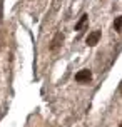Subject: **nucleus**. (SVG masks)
Here are the masks:
<instances>
[{"instance_id": "f257e3e1", "label": "nucleus", "mask_w": 122, "mask_h": 127, "mask_svg": "<svg viewBox=\"0 0 122 127\" xmlns=\"http://www.w3.org/2000/svg\"><path fill=\"white\" fill-rule=\"evenodd\" d=\"M100 30H94V32H90L89 35H87V45L89 47H94V45L99 44V40H100Z\"/></svg>"}, {"instance_id": "f03ea898", "label": "nucleus", "mask_w": 122, "mask_h": 127, "mask_svg": "<svg viewBox=\"0 0 122 127\" xmlns=\"http://www.w3.org/2000/svg\"><path fill=\"white\" fill-rule=\"evenodd\" d=\"M90 79H92V74H90L89 69H82L80 72L75 74V80L77 82H89Z\"/></svg>"}, {"instance_id": "7ed1b4c3", "label": "nucleus", "mask_w": 122, "mask_h": 127, "mask_svg": "<svg viewBox=\"0 0 122 127\" xmlns=\"http://www.w3.org/2000/svg\"><path fill=\"white\" fill-rule=\"evenodd\" d=\"M62 42H64V33L62 32H59L57 35L54 37V40H52V45H50V50H57L59 47L62 45Z\"/></svg>"}, {"instance_id": "20e7f679", "label": "nucleus", "mask_w": 122, "mask_h": 127, "mask_svg": "<svg viewBox=\"0 0 122 127\" xmlns=\"http://www.w3.org/2000/svg\"><path fill=\"white\" fill-rule=\"evenodd\" d=\"M87 20H89V15L84 13L82 17H80V20L77 22V25H75V30H82L84 27H85V24H87Z\"/></svg>"}, {"instance_id": "39448f33", "label": "nucleus", "mask_w": 122, "mask_h": 127, "mask_svg": "<svg viewBox=\"0 0 122 127\" xmlns=\"http://www.w3.org/2000/svg\"><path fill=\"white\" fill-rule=\"evenodd\" d=\"M114 30L119 32V33L122 32V15L116 17V20H114Z\"/></svg>"}, {"instance_id": "423d86ee", "label": "nucleus", "mask_w": 122, "mask_h": 127, "mask_svg": "<svg viewBox=\"0 0 122 127\" xmlns=\"http://www.w3.org/2000/svg\"><path fill=\"white\" fill-rule=\"evenodd\" d=\"M121 94H122V84H121Z\"/></svg>"}, {"instance_id": "0eeeda50", "label": "nucleus", "mask_w": 122, "mask_h": 127, "mask_svg": "<svg viewBox=\"0 0 122 127\" xmlns=\"http://www.w3.org/2000/svg\"><path fill=\"white\" fill-rule=\"evenodd\" d=\"M119 127H122V122H121V126H119Z\"/></svg>"}]
</instances>
